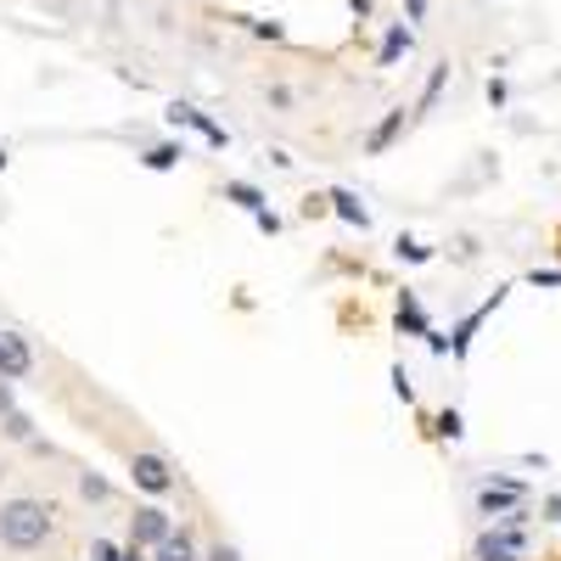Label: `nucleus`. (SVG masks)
<instances>
[{
  "mask_svg": "<svg viewBox=\"0 0 561 561\" xmlns=\"http://www.w3.org/2000/svg\"><path fill=\"white\" fill-rule=\"evenodd\" d=\"M45 534H51V511L39 500H7L0 505V545L7 550H34V545H45Z\"/></svg>",
  "mask_w": 561,
  "mask_h": 561,
  "instance_id": "1",
  "label": "nucleus"
},
{
  "mask_svg": "<svg viewBox=\"0 0 561 561\" xmlns=\"http://www.w3.org/2000/svg\"><path fill=\"white\" fill-rule=\"evenodd\" d=\"M174 534V523H169V511H158V505H147V511H135L129 517V545L140 550V545H163Z\"/></svg>",
  "mask_w": 561,
  "mask_h": 561,
  "instance_id": "2",
  "label": "nucleus"
},
{
  "mask_svg": "<svg viewBox=\"0 0 561 561\" xmlns=\"http://www.w3.org/2000/svg\"><path fill=\"white\" fill-rule=\"evenodd\" d=\"M129 472H135V483L147 489V494H169V489H174L163 455H135V460H129Z\"/></svg>",
  "mask_w": 561,
  "mask_h": 561,
  "instance_id": "3",
  "label": "nucleus"
},
{
  "mask_svg": "<svg viewBox=\"0 0 561 561\" xmlns=\"http://www.w3.org/2000/svg\"><path fill=\"white\" fill-rule=\"evenodd\" d=\"M517 550H523V528L517 523H505L500 534L478 539V561H517Z\"/></svg>",
  "mask_w": 561,
  "mask_h": 561,
  "instance_id": "4",
  "label": "nucleus"
},
{
  "mask_svg": "<svg viewBox=\"0 0 561 561\" xmlns=\"http://www.w3.org/2000/svg\"><path fill=\"white\" fill-rule=\"evenodd\" d=\"M28 365H34V354L23 337H0V377H28Z\"/></svg>",
  "mask_w": 561,
  "mask_h": 561,
  "instance_id": "5",
  "label": "nucleus"
},
{
  "mask_svg": "<svg viewBox=\"0 0 561 561\" xmlns=\"http://www.w3.org/2000/svg\"><path fill=\"white\" fill-rule=\"evenodd\" d=\"M169 124H197V129H203V140H208V147H225V129H219L214 118H203L197 107H185V102H174V107H169Z\"/></svg>",
  "mask_w": 561,
  "mask_h": 561,
  "instance_id": "6",
  "label": "nucleus"
},
{
  "mask_svg": "<svg viewBox=\"0 0 561 561\" xmlns=\"http://www.w3.org/2000/svg\"><path fill=\"white\" fill-rule=\"evenodd\" d=\"M404 51H410V28L399 23V28H388V39H382V51H377V62L388 68V62H399Z\"/></svg>",
  "mask_w": 561,
  "mask_h": 561,
  "instance_id": "7",
  "label": "nucleus"
},
{
  "mask_svg": "<svg viewBox=\"0 0 561 561\" xmlns=\"http://www.w3.org/2000/svg\"><path fill=\"white\" fill-rule=\"evenodd\" d=\"M399 124H404V107H399V113H388V118L377 124V135H370V140H365V152H388V140L399 135Z\"/></svg>",
  "mask_w": 561,
  "mask_h": 561,
  "instance_id": "8",
  "label": "nucleus"
},
{
  "mask_svg": "<svg viewBox=\"0 0 561 561\" xmlns=\"http://www.w3.org/2000/svg\"><path fill=\"white\" fill-rule=\"evenodd\" d=\"M332 208H337V219H348V225H359V230H365V208H359V197H354V192H343V185H337V192H332Z\"/></svg>",
  "mask_w": 561,
  "mask_h": 561,
  "instance_id": "9",
  "label": "nucleus"
},
{
  "mask_svg": "<svg viewBox=\"0 0 561 561\" xmlns=\"http://www.w3.org/2000/svg\"><path fill=\"white\" fill-rule=\"evenodd\" d=\"M517 494H523L517 483H505V489H483V494H478V505H483L489 517H494V511H500V505H511V500H517Z\"/></svg>",
  "mask_w": 561,
  "mask_h": 561,
  "instance_id": "10",
  "label": "nucleus"
},
{
  "mask_svg": "<svg viewBox=\"0 0 561 561\" xmlns=\"http://www.w3.org/2000/svg\"><path fill=\"white\" fill-rule=\"evenodd\" d=\"M158 561H192V539H185V534H169V539L158 545Z\"/></svg>",
  "mask_w": 561,
  "mask_h": 561,
  "instance_id": "11",
  "label": "nucleus"
},
{
  "mask_svg": "<svg viewBox=\"0 0 561 561\" xmlns=\"http://www.w3.org/2000/svg\"><path fill=\"white\" fill-rule=\"evenodd\" d=\"M444 79H449V62H438V68H433L427 90H421V113H433V107H438V90H444Z\"/></svg>",
  "mask_w": 561,
  "mask_h": 561,
  "instance_id": "12",
  "label": "nucleus"
},
{
  "mask_svg": "<svg viewBox=\"0 0 561 561\" xmlns=\"http://www.w3.org/2000/svg\"><path fill=\"white\" fill-rule=\"evenodd\" d=\"M225 197H230V203H242L248 214H259V208H264V197L253 192V185H242V180H237V185H225Z\"/></svg>",
  "mask_w": 561,
  "mask_h": 561,
  "instance_id": "13",
  "label": "nucleus"
},
{
  "mask_svg": "<svg viewBox=\"0 0 561 561\" xmlns=\"http://www.w3.org/2000/svg\"><path fill=\"white\" fill-rule=\"evenodd\" d=\"M180 158H185L180 147H152V152H147V169H174Z\"/></svg>",
  "mask_w": 561,
  "mask_h": 561,
  "instance_id": "14",
  "label": "nucleus"
},
{
  "mask_svg": "<svg viewBox=\"0 0 561 561\" xmlns=\"http://www.w3.org/2000/svg\"><path fill=\"white\" fill-rule=\"evenodd\" d=\"M399 325H410V332H421V337H427V325H421V309H415L410 298L399 304Z\"/></svg>",
  "mask_w": 561,
  "mask_h": 561,
  "instance_id": "15",
  "label": "nucleus"
},
{
  "mask_svg": "<svg viewBox=\"0 0 561 561\" xmlns=\"http://www.w3.org/2000/svg\"><path fill=\"white\" fill-rule=\"evenodd\" d=\"M79 494H84V500H107L113 489H107L102 478H90V472H84V478H79Z\"/></svg>",
  "mask_w": 561,
  "mask_h": 561,
  "instance_id": "16",
  "label": "nucleus"
},
{
  "mask_svg": "<svg viewBox=\"0 0 561 561\" xmlns=\"http://www.w3.org/2000/svg\"><path fill=\"white\" fill-rule=\"evenodd\" d=\"M7 433H12L18 444H28V433H34V427H28V415H18V410H12V415H7Z\"/></svg>",
  "mask_w": 561,
  "mask_h": 561,
  "instance_id": "17",
  "label": "nucleus"
},
{
  "mask_svg": "<svg viewBox=\"0 0 561 561\" xmlns=\"http://www.w3.org/2000/svg\"><path fill=\"white\" fill-rule=\"evenodd\" d=\"M438 433H449V438H460V415H455V410H444V415H438Z\"/></svg>",
  "mask_w": 561,
  "mask_h": 561,
  "instance_id": "18",
  "label": "nucleus"
},
{
  "mask_svg": "<svg viewBox=\"0 0 561 561\" xmlns=\"http://www.w3.org/2000/svg\"><path fill=\"white\" fill-rule=\"evenodd\" d=\"M208 561H242V556L230 550V545H214V550H208Z\"/></svg>",
  "mask_w": 561,
  "mask_h": 561,
  "instance_id": "19",
  "label": "nucleus"
},
{
  "mask_svg": "<svg viewBox=\"0 0 561 561\" xmlns=\"http://www.w3.org/2000/svg\"><path fill=\"white\" fill-rule=\"evenodd\" d=\"M12 377H0V415H12V388H7Z\"/></svg>",
  "mask_w": 561,
  "mask_h": 561,
  "instance_id": "20",
  "label": "nucleus"
},
{
  "mask_svg": "<svg viewBox=\"0 0 561 561\" xmlns=\"http://www.w3.org/2000/svg\"><path fill=\"white\" fill-rule=\"evenodd\" d=\"M96 561H118V550H113L107 539H96Z\"/></svg>",
  "mask_w": 561,
  "mask_h": 561,
  "instance_id": "21",
  "label": "nucleus"
},
{
  "mask_svg": "<svg viewBox=\"0 0 561 561\" xmlns=\"http://www.w3.org/2000/svg\"><path fill=\"white\" fill-rule=\"evenodd\" d=\"M421 12H427V0H410V18H421Z\"/></svg>",
  "mask_w": 561,
  "mask_h": 561,
  "instance_id": "22",
  "label": "nucleus"
},
{
  "mask_svg": "<svg viewBox=\"0 0 561 561\" xmlns=\"http://www.w3.org/2000/svg\"><path fill=\"white\" fill-rule=\"evenodd\" d=\"M118 561H135V545H129V556H118Z\"/></svg>",
  "mask_w": 561,
  "mask_h": 561,
  "instance_id": "23",
  "label": "nucleus"
}]
</instances>
